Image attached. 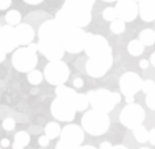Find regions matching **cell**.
<instances>
[{"label":"cell","mask_w":155,"mask_h":149,"mask_svg":"<svg viewBox=\"0 0 155 149\" xmlns=\"http://www.w3.org/2000/svg\"><path fill=\"white\" fill-rule=\"evenodd\" d=\"M94 2L96 0H66L54 20L63 27H86L91 22Z\"/></svg>","instance_id":"1"},{"label":"cell","mask_w":155,"mask_h":149,"mask_svg":"<svg viewBox=\"0 0 155 149\" xmlns=\"http://www.w3.org/2000/svg\"><path fill=\"white\" fill-rule=\"evenodd\" d=\"M89 104L93 109L105 112L112 111L114 107L121 101V95L117 92H111L108 89H98L94 91H88L86 94Z\"/></svg>","instance_id":"2"},{"label":"cell","mask_w":155,"mask_h":149,"mask_svg":"<svg viewBox=\"0 0 155 149\" xmlns=\"http://www.w3.org/2000/svg\"><path fill=\"white\" fill-rule=\"evenodd\" d=\"M81 126L84 132L91 136H101L108 131L110 127V117L108 113L91 109L83 114Z\"/></svg>","instance_id":"3"},{"label":"cell","mask_w":155,"mask_h":149,"mask_svg":"<svg viewBox=\"0 0 155 149\" xmlns=\"http://www.w3.org/2000/svg\"><path fill=\"white\" fill-rule=\"evenodd\" d=\"M86 32L82 30V28L62 26L61 43L65 51L69 53H79L84 50Z\"/></svg>","instance_id":"4"},{"label":"cell","mask_w":155,"mask_h":149,"mask_svg":"<svg viewBox=\"0 0 155 149\" xmlns=\"http://www.w3.org/2000/svg\"><path fill=\"white\" fill-rule=\"evenodd\" d=\"M43 76L48 84L64 85L70 77V69L66 62L62 61H49L44 67Z\"/></svg>","instance_id":"5"},{"label":"cell","mask_w":155,"mask_h":149,"mask_svg":"<svg viewBox=\"0 0 155 149\" xmlns=\"http://www.w3.org/2000/svg\"><path fill=\"white\" fill-rule=\"evenodd\" d=\"M84 51L88 58L112 54V48L107 39L102 35L91 33H86Z\"/></svg>","instance_id":"6"},{"label":"cell","mask_w":155,"mask_h":149,"mask_svg":"<svg viewBox=\"0 0 155 149\" xmlns=\"http://www.w3.org/2000/svg\"><path fill=\"white\" fill-rule=\"evenodd\" d=\"M12 65L20 73H30L35 70L38 57L36 52H33L28 47H22L15 51L12 58Z\"/></svg>","instance_id":"7"},{"label":"cell","mask_w":155,"mask_h":149,"mask_svg":"<svg viewBox=\"0 0 155 149\" xmlns=\"http://www.w3.org/2000/svg\"><path fill=\"white\" fill-rule=\"evenodd\" d=\"M145 116V110L140 104H127V106L123 107L121 112H120L119 121L127 129L134 130L135 128L143 124Z\"/></svg>","instance_id":"8"},{"label":"cell","mask_w":155,"mask_h":149,"mask_svg":"<svg viewBox=\"0 0 155 149\" xmlns=\"http://www.w3.org/2000/svg\"><path fill=\"white\" fill-rule=\"evenodd\" d=\"M113 65L112 54L98 57H91L85 64V70L91 78H101L108 73Z\"/></svg>","instance_id":"9"},{"label":"cell","mask_w":155,"mask_h":149,"mask_svg":"<svg viewBox=\"0 0 155 149\" xmlns=\"http://www.w3.org/2000/svg\"><path fill=\"white\" fill-rule=\"evenodd\" d=\"M38 50L49 61H61L65 54V49L61 41L57 39H39Z\"/></svg>","instance_id":"10"},{"label":"cell","mask_w":155,"mask_h":149,"mask_svg":"<svg viewBox=\"0 0 155 149\" xmlns=\"http://www.w3.org/2000/svg\"><path fill=\"white\" fill-rule=\"evenodd\" d=\"M51 116L60 122H72L75 117L76 109L73 104L63 98L54 99L51 105Z\"/></svg>","instance_id":"11"},{"label":"cell","mask_w":155,"mask_h":149,"mask_svg":"<svg viewBox=\"0 0 155 149\" xmlns=\"http://www.w3.org/2000/svg\"><path fill=\"white\" fill-rule=\"evenodd\" d=\"M143 80L138 74L134 72L124 73L119 79V88L123 95L135 96L139 91L142 90Z\"/></svg>","instance_id":"12"},{"label":"cell","mask_w":155,"mask_h":149,"mask_svg":"<svg viewBox=\"0 0 155 149\" xmlns=\"http://www.w3.org/2000/svg\"><path fill=\"white\" fill-rule=\"evenodd\" d=\"M60 137L63 142H65L73 148H77L81 146L83 140H84V131L77 125L70 124L63 128Z\"/></svg>","instance_id":"13"},{"label":"cell","mask_w":155,"mask_h":149,"mask_svg":"<svg viewBox=\"0 0 155 149\" xmlns=\"http://www.w3.org/2000/svg\"><path fill=\"white\" fill-rule=\"evenodd\" d=\"M117 19L124 23H130L139 15V5L134 0H120L115 5Z\"/></svg>","instance_id":"14"},{"label":"cell","mask_w":155,"mask_h":149,"mask_svg":"<svg viewBox=\"0 0 155 149\" xmlns=\"http://www.w3.org/2000/svg\"><path fill=\"white\" fill-rule=\"evenodd\" d=\"M19 40H18L17 34H15V29L12 26L5 25L2 26L0 30V46L2 49L6 52L14 51L15 48L19 47Z\"/></svg>","instance_id":"15"},{"label":"cell","mask_w":155,"mask_h":149,"mask_svg":"<svg viewBox=\"0 0 155 149\" xmlns=\"http://www.w3.org/2000/svg\"><path fill=\"white\" fill-rule=\"evenodd\" d=\"M62 26L56 20H48L40 26L38 31L39 39H57L61 41Z\"/></svg>","instance_id":"16"},{"label":"cell","mask_w":155,"mask_h":149,"mask_svg":"<svg viewBox=\"0 0 155 149\" xmlns=\"http://www.w3.org/2000/svg\"><path fill=\"white\" fill-rule=\"evenodd\" d=\"M15 34H17L18 40L20 45H29L32 43L35 37L34 29L28 23H20L19 26L15 27Z\"/></svg>","instance_id":"17"},{"label":"cell","mask_w":155,"mask_h":149,"mask_svg":"<svg viewBox=\"0 0 155 149\" xmlns=\"http://www.w3.org/2000/svg\"><path fill=\"white\" fill-rule=\"evenodd\" d=\"M139 15L146 23L155 20V0H142L139 2Z\"/></svg>","instance_id":"18"},{"label":"cell","mask_w":155,"mask_h":149,"mask_svg":"<svg viewBox=\"0 0 155 149\" xmlns=\"http://www.w3.org/2000/svg\"><path fill=\"white\" fill-rule=\"evenodd\" d=\"M56 95H57V97L63 98V99H65V100L69 101V102L72 103L73 106H74L75 99L77 97L78 93L76 92L74 89L67 87V86H65V85H60V86H57V88H56Z\"/></svg>","instance_id":"19"},{"label":"cell","mask_w":155,"mask_h":149,"mask_svg":"<svg viewBox=\"0 0 155 149\" xmlns=\"http://www.w3.org/2000/svg\"><path fill=\"white\" fill-rule=\"evenodd\" d=\"M30 135L25 131H20L15 136V142L12 144L14 149H24L30 143Z\"/></svg>","instance_id":"20"},{"label":"cell","mask_w":155,"mask_h":149,"mask_svg":"<svg viewBox=\"0 0 155 149\" xmlns=\"http://www.w3.org/2000/svg\"><path fill=\"white\" fill-rule=\"evenodd\" d=\"M145 50V45L141 42L140 40H132L130 43L127 44V52L132 56H140L144 53Z\"/></svg>","instance_id":"21"},{"label":"cell","mask_w":155,"mask_h":149,"mask_svg":"<svg viewBox=\"0 0 155 149\" xmlns=\"http://www.w3.org/2000/svg\"><path fill=\"white\" fill-rule=\"evenodd\" d=\"M139 40L145 46H151L155 43V31L152 29H144L139 35Z\"/></svg>","instance_id":"22"},{"label":"cell","mask_w":155,"mask_h":149,"mask_svg":"<svg viewBox=\"0 0 155 149\" xmlns=\"http://www.w3.org/2000/svg\"><path fill=\"white\" fill-rule=\"evenodd\" d=\"M61 132H62V129H61V127H60V125L54 122L48 123L45 126V128H44V133H45V135L51 140L56 139L57 137H59V136L61 135Z\"/></svg>","instance_id":"23"},{"label":"cell","mask_w":155,"mask_h":149,"mask_svg":"<svg viewBox=\"0 0 155 149\" xmlns=\"http://www.w3.org/2000/svg\"><path fill=\"white\" fill-rule=\"evenodd\" d=\"M5 20H6L7 25L17 27V26L20 25L21 20H22V14H21L19 10L12 9L5 14Z\"/></svg>","instance_id":"24"},{"label":"cell","mask_w":155,"mask_h":149,"mask_svg":"<svg viewBox=\"0 0 155 149\" xmlns=\"http://www.w3.org/2000/svg\"><path fill=\"white\" fill-rule=\"evenodd\" d=\"M133 134L134 137L136 138V140L138 141L139 143H146L147 141H149V132L147 131V129L143 125L135 128L133 130Z\"/></svg>","instance_id":"25"},{"label":"cell","mask_w":155,"mask_h":149,"mask_svg":"<svg viewBox=\"0 0 155 149\" xmlns=\"http://www.w3.org/2000/svg\"><path fill=\"white\" fill-rule=\"evenodd\" d=\"M88 105H89V101H88L87 96L83 93H78L77 97L75 99V102H74V107H75L76 111L84 110V109L87 108Z\"/></svg>","instance_id":"26"},{"label":"cell","mask_w":155,"mask_h":149,"mask_svg":"<svg viewBox=\"0 0 155 149\" xmlns=\"http://www.w3.org/2000/svg\"><path fill=\"white\" fill-rule=\"evenodd\" d=\"M43 78H44L43 74L38 70H31L30 73H28V76H27L28 82L30 83L31 85H34V86L40 84L43 81Z\"/></svg>","instance_id":"27"},{"label":"cell","mask_w":155,"mask_h":149,"mask_svg":"<svg viewBox=\"0 0 155 149\" xmlns=\"http://www.w3.org/2000/svg\"><path fill=\"white\" fill-rule=\"evenodd\" d=\"M110 30L113 34H116V35L122 34L125 31V23L121 20L116 19L110 23Z\"/></svg>","instance_id":"28"},{"label":"cell","mask_w":155,"mask_h":149,"mask_svg":"<svg viewBox=\"0 0 155 149\" xmlns=\"http://www.w3.org/2000/svg\"><path fill=\"white\" fill-rule=\"evenodd\" d=\"M102 15H103V19L106 22H110V23H112L113 20L117 19V14H116V10H115V7H106L103 10Z\"/></svg>","instance_id":"29"},{"label":"cell","mask_w":155,"mask_h":149,"mask_svg":"<svg viewBox=\"0 0 155 149\" xmlns=\"http://www.w3.org/2000/svg\"><path fill=\"white\" fill-rule=\"evenodd\" d=\"M142 91L148 95L155 92V82L152 80H145L143 81V85H142Z\"/></svg>","instance_id":"30"},{"label":"cell","mask_w":155,"mask_h":149,"mask_svg":"<svg viewBox=\"0 0 155 149\" xmlns=\"http://www.w3.org/2000/svg\"><path fill=\"white\" fill-rule=\"evenodd\" d=\"M2 127L5 131H12L15 128V122L12 117H6L2 123Z\"/></svg>","instance_id":"31"},{"label":"cell","mask_w":155,"mask_h":149,"mask_svg":"<svg viewBox=\"0 0 155 149\" xmlns=\"http://www.w3.org/2000/svg\"><path fill=\"white\" fill-rule=\"evenodd\" d=\"M146 104L151 110H155V92L148 94L146 97Z\"/></svg>","instance_id":"32"},{"label":"cell","mask_w":155,"mask_h":149,"mask_svg":"<svg viewBox=\"0 0 155 149\" xmlns=\"http://www.w3.org/2000/svg\"><path fill=\"white\" fill-rule=\"evenodd\" d=\"M49 138L47 137L46 135H43V136H40L38 139V143L40 146H42V147H46L47 145L49 144Z\"/></svg>","instance_id":"33"},{"label":"cell","mask_w":155,"mask_h":149,"mask_svg":"<svg viewBox=\"0 0 155 149\" xmlns=\"http://www.w3.org/2000/svg\"><path fill=\"white\" fill-rule=\"evenodd\" d=\"M73 86H74L75 89H80L84 86V81H83L81 78H75L73 80Z\"/></svg>","instance_id":"34"},{"label":"cell","mask_w":155,"mask_h":149,"mask_svg":"<svg viewBox=\"0 0 155 149\" xmlns=\"http://www.w3.org/2000/svg\"><path fill=\"white\" fill-rule=\"evenodd\" d=\"M12 5V0H0V10H5Z\"/></svg>","instance_id":"35"},{"label":"cell","mask_w":155,"mask_h":149,"mask_svg":"<svg viewBox=\"0 0 155 149\" xmlns=\"http://www.w3.org/2000/svg\"><path fill=\"white\" fill-rule=\"evenodd\" d=\"M56 149H76V148L71 147L70 145H68V144H66V143H65V142H63V141L60 140L59 142L57 143V145H56Z\"/></svg>","instance_id":"36"},{"label":"cell","mask_w":155,"mask_h":149,"mask_svg":"<svg viewBox=\"0 0 155 149\" xmlns=\"http://www.w3.org/2000/svg\"><path fill=\"white\" fill-rule=\"evenodd\" d=\"M150 65V61H148L147 59H141L140 62H139V67H141L142 70H147Z\"/></svg>","instance_id":"37"},{"label":"cell","mask_w":155,"mask_h":149,"mask_svg":"<svg viewBox=\"0 0 155 149\" xmlns=\"http://www.w3.org/2000/svg\"><path fill=\"white\" fill-rule=\"evenodd\" d=\"M149 142L153 146H155V128L149 132Z\"/></svg>","instance_id":"38"},{"label":"cell","mask_w":155,"mask_h":149,"mask_svg":"<svg viewBox=\"0 0 155 149\" xmlns=\"http://www.w3.org/2000/svg\"><path fill=\"white\" fill-rule=\"evenodd\" d=\"M113 146L111 145V143L108 142V141H104L103 143H101L100 145V149H112Z\"/></svg>","instance_id":"39"},{"label":"cell","mask_w":155,"mask_h":149,"mask_svg":"<svg viewBox=\"0 0 155 149\" xmlns=\"http://www.w3.org/2000/svg\"><path fill=\"white\" fill-rule=\"evenodd\" d=\"M30 50H32L33 52H37L38 51V44H36V43H31V44H29V45L27 46Z\"/></svg>","instance_id":"40"},{"label":"cell","mask_w":155,"mask_h":149,"mask_svg":"<svg viewBox=\"0 0 155 149\" xmlns=\"http://www.w3.org/2000/svg\"><path fill=\"white\" fill-rule=\"evenodd\" d=\"M24 1L30 5H37L39 3H41L43 0H24Z\"/></svg>","instance_id":"41"},{"label":"cell","mask_w":155,"mask_h":149,"mask_svg":"<svg viewBox=\"0 0 155 149\" xmlns=\"http://www.w3.org/2000/svg\"><path fill=\"white\" fill-rule=\"evenodd\" d=\"M0 145H1L2 147H8V146L10 145V142L7 138H4V139H2L1 141H0Z\"/></svg>","instance_id":"42"},{"label":"cell","mask_w":155,"mask_h":149,"mask_svg":"<svg viewBox=\"0 0 155 149\" xmlns=\"http://www.w3.org/2000/svg\"><path fill=\"white\" fill-rule=\"evenodd\" d=\"M6 52H5L3 49H2V47L0 46V62H2L5 59V57H6Z\"/></svg>","instance_id":"43"},{"label":"cell","mask_w":155,"mask_h":149,"mask_svg":"<svg viewBox=\"0 0 155 149\" xmlns=\"http://www.w3.org/2000/svg\"><path fill=\"white\" fill-rule=\"evenodd\" d=\"M125 102L127 104L135 103V97H134V96H127V97H125Z\"/></svg>","instance_id":"44"},{"label":"cell","mask_w":155,"mask_h":149,"mask_svg":"<svg viewBox=\"0 0 155 149\" xmlns=\"http://www.w3.org/2000/svg\"><path fill=\"white\" fill-rule=\"evenodd\" d=\"M150 64H152V67H155V52H153L150 56Z\"/></svg>","instance_id":"45"},{"label":"cell","mask_w":155,"mask_h":149,"mask_svg":"<svg viewBox=\"0 0 155 149\" xmlns=\"http://www.w3.org/2000/svg\"><path fill=\"white\" fill-rule=\"evenodd\" d=\"M76 149H97L94 146H91V145H85V146H79Z\"/></svg>","instance_id":"46"},{"label":"cell","mask_w":155,"mask_h":149,"mask_svg":"<svg viewBox=\"0 0 155 149\" xmlns=\"http://www.w3.org/2000/svg\"><path fill=\"white\" fill-rule=\"evenodd\" d=\"M112 149H128V148L124 145H115V146H113Z\"/></svg>","instance_id":"47"},{"label":"cell","mask_w":155,"mask_h":149,"mask_svg":"<svg viewBox=\"0 0 155 149\" xmlns=\"http://www.w3.org/2000/svg\"><path fill=\"white\" fill-rule=\"evenodd\" d=\"M105 2H114V1H118V0H103Z\"/></svg>","instance_id":"48"},{"label":"cell","mask_w":155,"mask_h":149,"mask_svg":"<svg viewBox=\"0 0 155 149\" xmlns=\"http://www.w3.org/2000/svg\"><path fill=\"white\" fill-rule=\"evenodd\" d=\"M140 149H150V148H149V147H142Z\"/></svg>","instance_id":"49"},{"label":"cell","mask_w":155,"mask_h":149,"mask_svg":"<svg viewBox=\"0 0 155 149\" xmlns=\"http://www.w3.org/2000/svg\"><path fill=\"white\" fill-rule=\"evenodd\" d=\"M134 1H136V2H141L142 0H134Z\"/></svg>","instance_id":"50"},{"label":"cell","mask_w":155,"mask_h":149,"mask_svg":"<svg viewBox=\"0 0 155 149\" xmlns=\"http://www.w3.org/2000/svg\"><path fill=\"white\" fill-rule=\"evenodd\" d=\"M1 27H2V26H1V23H0V30H1Z\"/></svg>","instance_id":"51"},{"label":"cell","mask_w":155,"mask_h":149,"mask_svg":"<svg viewBox=\"0 0 155 149\" xmlns=\"http://www.w3.org/2000/svg\"><path fill=\"white\" fill-rule=\"evenodd\" d=\"M118 1H120V0H118Z\"/></svg>","instance_id":"52"},{"label":"cell","mask_w":155,"mask_h":149,"mask_svg":"<svg viewBox=\"0 0 155 149\" xmlns=\"http://www.w3.org/2000/svg\"><path fill=\"white\" fill-rule=\"evenodd\" d=\"M0 149H1V148H0Z\"/></svg>","instance_id":"53"}]
</instances>
